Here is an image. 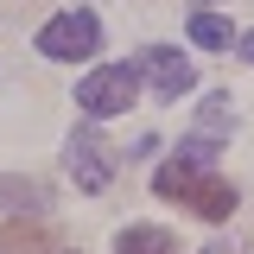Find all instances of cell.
<instances>
[{"label": "cell", "instance_id": "52a82bcc", "mask_svg": "<svg viewBox=\"0 0 254 254\" xmlns=\"http://www.w3.org/2000/svg\"><path fill=\"white\" fill-rule=\"evenodd\" d=\"M190 45H197V51H229L235 32H229V19H216V13H190Z\"/></svg>", "mask_w": 254, "mask_h": 254}, {"label": "cell", "instance_id": "5b68a950", "mask_svg": "<svg viewBox=\"0 0 254 254\" xmlns=\"http://www.w3.org/2000/svg\"><path fill=\"white\" fill-rule=\"evenodd\" d=\"M140 70H146V83L159 89V102H178V95L197 89V70H190V58H178L172 45H146V51H140Z\"/></svg>", "mask_w": 254, "mask_h": 254}, {"label": "cell", "instance_id": "277c9868", "mask_svg": "<svg viewBox=\"0 0 254 254\" xmlns=\"http://www.w3.org/2000/svg\"><path fill=\"white\" fill-rule=\"evenodd\" d=\"M64 159H70L76 190H89V197L115 185V165H121V159H115V146H108L95 127H76V133H70V146H64Z\"/></svg>", "mask_w": 254, "mask_h": 254}, {"label": "cell", "instance_id": "3957f363", "mask_svg": "<svg viewBox=\"0 0 254 254\" xmlns=\"http://www.w3.org/2000/svg\"><path fill=\"white\" fill-rule=\"evenodd\" d=\"M38 51L51 64H83L102 51V19L83 13V6H70V13H51L45 26H38Z\"/></svg>", "mask_w": 254, "mask_h": 254}, {"label": "cell", "instance_id": "6da1fadb", "mask_svg": "<svg viewBox=\"0 0 254 254\" xmlns=\"http://www.w3.org/2000/svg\"><path fill=\"white\" fill-rule=\"evenodd\" d=\"M153 190L159 197H178V203L197 210L203 222H229L235 216V185H222L210 165H197V159H185V153L165 159V165L153 172Z\"/></svg>", "mask_w": 254, "mask_h": 254}, {"label": "cell", "instance_id": "30bf717a", "mask_svg": "<svg viewBox=\"0 0 254 254\" xmlns=\"http://www.w3.org/2000/svg\"><path fill=\"white\" fill-rule=\"evenodd\" d=\"M203 254H229V248H203Z\"/></svg>", "mask_w": 254, "mask_h": 254}, {"label": "cell", "instance_id": "ba28073f", "mask_svg": "<svg viewBox=\"0 0 254 254\" xmlns=\"http://www.w3.org/2000/svg\"><path fill=\"white\" fill-rule=\"evenodd\" d=\"M45 254V235H38V229H26V222H13V229H6V235H0V254Z\"/></svg>", "mask_w": 254, "mask_h": 254}, {"label": "cell", "instance_id": "8992f818", "mask_svg": "<svg viewBox=\"0 0 254 254\" xmlns=\"http://www.w3.org/2000/svg\"><path fill=\"white\" fill-rule=\"evenodd\" d=\"M115 254H178V242L159 222H127L121 235H115Z\"/></svg>", "mask_w": 254, "mask_h": 254}, {"label": "cell", "instance_id": "7a4b0ae2", "mask_svg": "<svg viewBox=\"0 0 254 254\" xmlns=\"http://www.w3.org/2000/svg\"><path fill=\"white\" fill-rule=\"evenodd\" d=\"M133 95H140V70L133 64H102V70H89L76 83V108L89 121H115V115L133 108Z\"/></svg>", "mask_w": 254, "mask_h": 254}, {"label": "cell", "instance_id": "9c48e42d", "mask_svg": "<svg viewBox=\"0 0 254 254\" xmlns=\"http://www.w3.org/2000/svg\"><path fill=\"white\" fill-rule=\"evenodd\" d=\"M235 45H242V58H248V64H254V32H248V38H235Z\"/></svg>", "mask_w": 254, "mask_h": 254}]
</instances>
